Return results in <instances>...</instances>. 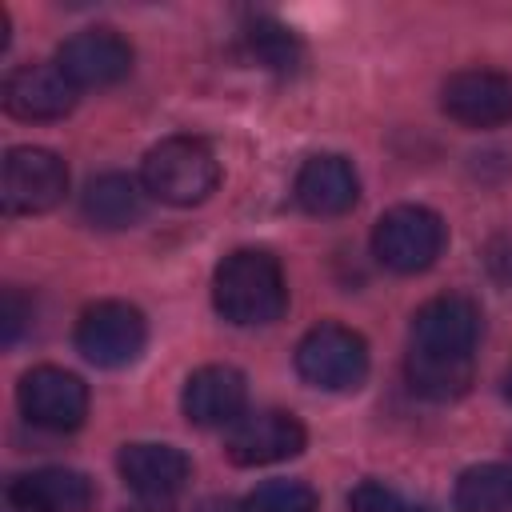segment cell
I'll return each instance as SVG.
<instances>
[{
  "label": "cell",
  "instance_id": "17",
  "mask_svg": "<svg viewBox=\"0 0 512 512\" xmlns=\"http://www.w3.org/2000/svg\"><path fill=\"white\" fill-rule=\"evenodd\" d=\"M144 204H148V192L140 180L124 176V172H104L96 180H88L84 196H80V208H84V220L96 224V228H132L140 216H144Z\"/></svg>",
  "mask_w": 512,
  "mask_h": 512
},
{
  "label": "cell",
  "instance_id": "3",
  "mask_svg": "<svg viewBox=\"0 0 512 512\" xmlns=\"http://www.w3.org/2000/svg\"><path fill=\"white\" fill-rule=\"evenodd\" d=\"M444 244H448V228L424 204H396L372 228V256L400 276L432 268Z\"/></svg>",
  "mask_w": 512,
  "mask_h": 512
},
{
  "label": "cell",
  "instance_id": "12",
  "mask_svg": "<svg viewBox=\"0 0 512 512\" xmlns=\"http://www.w3.org/2000/svg\"><path fill=\"white\" fill-rule=\"evenodd\" d=\"M248 400V380L240 368L232 364H204L184 380L180 392V408L188 416V424L196 428H224L236 424Z\"/></svg>",
  "mask_w": 512,
  "mask_h": 512
},
{
  "label": "cell",
  "instance_id": "21",
  "mask_svg": "<svg viewBox=\"0 0 512 512\" xmlns=\"http://www.w3.org/2000/svg\"><path fill=\"white\" fill-rule=\"evenodd\" d=\"M316 508L320 496L304 480H264L240 504V512H316Z\"/></svg>",
  "mask_w": 512,
  "mask_h": 512
},
{
  "label": "cell",
  "instance_id": "16",
  "mask_svg": "<svg viewBox=\"0 0 512 512\" xmlns=\"http://www.w3.org/2000/svg\"><path fill=\"white\" fill-rule=\"evenodd\" d=\"M360 180L344 156H312L296 172V204L312 216H340L356 204Z\"/></svg>",
  "mask_w": 512,
  "mask_h": 512
},
{
  "label": "cell",
  "instance_id": "1",
  "mask_svg": "<svg viewBox=\"0 0 512 512\" xmlns=\"http://www.w3.org/2000/svg\"><path fill=\"white\" fill-rule=\"evenodd\" d=\"M212 304L236 328H260V324L280 320L288 304L280 260L260 248L228 252L212 272Z\"/></svg>",
  "mask_w": 512,
  "mask_h": 512
},
{
  "label": "cell",
  "instance_id": "7",
  "mask_svg": "<svg viewBox=\"0 0 512 512\" xmlns=\"http://www.w3.org/2000/svg\"><path fill=\"white\" fill-rule=\"evenodd\" d=\"M16 400H20V412L36 428H48V432H72L88 416L84 380L68 368H56V364H40V368L24 372L20 388H16Z\"/></svg>",
  "mask_w": 512,
  "mask_h": 512
},
{
  "label": "cell",
  "instance_id": "11",
  "mask_svg": "<svg viewBox=\"0 0 512 512\" xmlns=\"http://www.w3.org/2000/svg\"><path fill=\"white\" fill-rule=\"evenodd\" d=\"M304 424L292 416V412H252V416H240L224 440V456L240 468H260V464H276V460H288L304 448Z\"/></svg>",
  "mask_w": 512,
  "mask_h": 512
},
{
  "label": "cell",
  "instance_id": "2",
  "mask_svg": "<svg viewBox=\"0 0 512 512\" xmlns=\"http://www.w3.org/2000/svg\"><path fill=\"white\" fill-rule=\"evenodd\" d=\"M140 184L148 196L176 204V208H192L200 200H208L220 184V164L212 156V148L196 136H168L156 148H148L144 164H140Z\"/></svg>",
  "mask_w": 512,
  "mask_h": 512
},
{
  "label": "cell",
  "instance_id": "4",
  "mask_svg": "<svg viewBox=\"0 0 512 512\" xmlns=\"http://www.w3.org/2000/svg\"><path fill=\"white\" fill-rule=\"evenodd\" d=\"M296 372L304 384L324 392H352L368 376V344L360 332L344 324H316L296 344Z\"/></svg>",
  "mask_w": 512,
  "mask_h": 512
},
{
  "label": "cell",
  "instance_id": "18",
  "mask_svg": "<svg viewBox=\"0 0 512 512\" xmlns=\"http://www.w3.org/2000/svg\"><path fill=\"white\" fill-rule=\"evenodd\" d=\"M404 376H408L412 392H420L428 400H456L472 384V356H432V352L408 348Z\"/></svg>",
  "mask_w": 512,
  "mask_h": 512
},
{
  "label": "cell",
  "instance_id": "13",
  "mask_svg": "<svg viewBox=\"0 0 512 512\" xmlns=\"http://www.w3.org/2000/svg\"><path fill=\"white\" fill-rule=\"evenodd\" d=\"M116 468H120L124 484L140 500H156V504L180 496L184 484L192 480V464H188V456L180 448H172V444H148V440L124 444L120 456H116Z\"/></svg>",
  "mask_w": 512,
  "mask_h": 512
},
{
  "label": "cell",
  "instance_id": "9",
  "mask_svg": "<svg viewBox=\"0 0 512 512\" xmlns=\"http://www.w3.org/2000/svg\"><path fill=\"white\" fill-rule=\"evenodd\" d=\"M440 108L464 128H500L512 120V76L496 68H464L444 80Z\"/></svg>",
  "mask_w": 512,
  "mask_h": 512
},
{
  "label": "cell",
  "instance_id": "23",
  "mask_svg": "<svg viewBox=\"0 0 512 512\" xmlns=\"http://www.w3.org/2000/svg\"><path fill=\"white\" fill-rule=\"evenodd\" d=\"M0 320H4V344H16L20 328L32 320V304L20 296V288H4V304H0Z\"/></svg>",
  "mask_w": 512,
  "mask_h": 512
},
{
  "label": "cell",
  "instance_id": "8",
  "mask_svg": "<svg viewBox=\"0 0 512 512\" xmlns=\"http://www.w3.org/2000/svg\"><path fill=\"white\" fill-rule=\"evenodd\" d=\"M480 304L464 292H440L412 312V348L432 356H472L480 340Z\"/></svg>",
  "mask_w": 512,
  "mask_h": 512
},
{
  "label": "cell",
  "instance_id": "5",
  "mask_svg": "<svg viewBox=\"0 0 512 512\" xmlns=\"http://www.w3.org/2000/svg\"><path fill=\"white\" fill-rule=\"evenodd\" d=\"M148 344V324L136 304L100 300L76 320V352L96 368H124Z\"/></svg>",
  "mask_w": 512,
  "mask_h": 512
},
{
  "label": "cell",
  "instance_id": "24",
  "mask_svg": "<svg viewBox=\"0 0 512 512\" xmlns=\"http://www.w3.org/2000/svg\"><path fill=\"white\" fill-rule=\"evenodd\" d=\"M504 396H508V400H512V372H508V376H504Z\"/></svg>",
  "mask_w": 512,
  "mask_h": 512
},
{
  "label": "cell",
  "instance_id": "10",
  "mask_svg": "<svg viewBox=\"0 0 512 512\" xmlns=\"http://www.w3.org/2000/svg\"><path fill=\"white\" fill-rule=\"evenodd\" d=\"M56 68L80 88H112L132 72V44L112 28H84L56 52Z\"/></svg>",
  "mask_w": 512,
  "mask_h": 512
},
{
  "label": "cell",
  "instance_id": "15",
  "mask_svg": "<svg viewBox=\"0 0 512 512\" xmlns=\"http://www.w3.org/2000/svg\"><path fill=\"white\" fill-rule=\"evenodd\" d=\"M76 104V84L56 64H20L4 80V108L16 120H60Z\"/></svg>",
  "mask_w": 512,
  "mask_h": 512
},
{
  "label": "cell",
  "instance_id": "19",
  "mask_svg": "<svg viewBox=\"0 0 512 512\" xmlns=\"http://www.w3.org/2000/svg\"><path fill=\"white\" fill-rule=\"evenodd\" d=\"M460 512H512V464H472L456 480Z\"/></svg>",
  "mask_w": 512,
  "mask_h": 512
},
{
  "label": "cell",
  "instance_id": "14",
  "mask_svg": "<svg viewBox=\"0 0 512 512\" xmlns=\"http://www.w3.org/2000/svg\"><path fill=\"white\" fill-rule=\"evenodd\" d=\"M92 500V480L76 468H36L12 476L4 488L8 512H88Z\"/></svg>",
  "mask_w": 512,
  "mask_h": 512
},
{
  "label": "cell",
  "instance_id": "22",
  "mask_svg": "<svg viewBox=\"0 0 512 512\" xmlns=\"http://www.w3.org/2000/svg\"><path fill=\"white\" fill-rule=\"evenodd\" d=\"M348 512H432L416 500H408L404 492L380 484V480H360L352 492H348Z\"/></svg>",
  "mask_w": 512,
  "mask_h": 512
},
{
  "label": "cell",
  "instance_id": "6",
  "mask_svg": "<svg viewBox=\"0 0 512 512\" xmlns=\"http://www.w3.org/2000/svg\"><path fill=\"white\" fill-rule=\"evenodd\" d=\"M68 168L48 148H12L0 168V204L8 216H36L64 200Z\"/></svg>",
  "mask_w": 512,
  "mask_h": 512
},
{
  "label": "cell",
  "instance_id": "20",
  "mask_svg": "<svg viewBox=\"0 0 512 512\" xmlns=\"http://www.w3.org/2000/svg\"><path fill=\"white\" fill-rule=\"evenodd\" d=\"M244 52H248V60L252 64H260V68H268V72H296L300 68V60H304V48H300V40L284 28V24H276V20H256V24H248L244 28Z\"/></svg>",
  "mask_w": 512,
  "mask_h": 512
}]
</instances>
